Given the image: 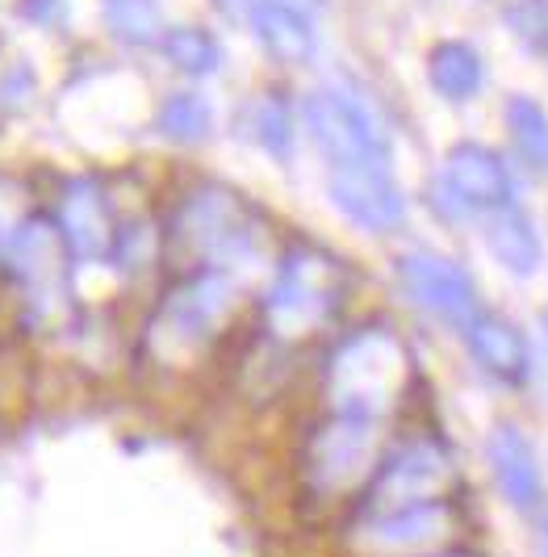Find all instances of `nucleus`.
<instances>
[{
	"mask_svg": "<svg viewBox=\"0 0 548 557\" xmlns=\"http://www.w3.org/2000/svg\"><path fill=\"white\" fill-rule=\"evenodd\" d=\"M407 377V352L389 332H360L352 335L335 361H331V398L339 416L377 419L402 391Z\"/></svg>",
	"mask_w": 548,
	"mask_h": 557,
	"instance_id": "f257e3e1",
	"label": "nucleus"
},
{
	"mask_svg": "<svg viewBox=\"0 0 548 557\" xmlns=\"http://www.w3.org/2000/svg\"><path fill=\"white\" fill-rule=\"evenodd\" d=\"M310 139L335 168H389V135L360 97L348 88H314L302 101Z\"/></svg>",
	"mask_w": 548,
	"mask_h": 557,
	"instance_id": "f03ea898",
	"label": "nucleus"
},
{
	"mask_svg": "<svg viewBox=\"0 0 548 557\" xmlns=\"http://www.w3.org/2000/svg\"><path fill=\"white\" fill-rule=\"evenodd\" d=\"M339 302V269L319 251H289L276 269L264 298V314L281 335H302L319 327Z\"/></svg>",
	"mask_w": 548,
	"mask_h": 557,
	"instance_id": "7ed1b4c3",
	"label": "nucleus"
},
{
	"mask_svg": "<svg viewBox=\"0 0 548 557\" xmlns=\"http://www.w3.org/2000/svg\"><path fill=\"white\" fill-rule=\"evenodd\" d=\"M235 302V281L222 269H210L201 277L185 281L180 289H172L160 319L151 323V339L155 348L176 357V352H192L197 344H205L210 332L222 323V314Z\"/></svg>",
	"mask_w": 548,
	"mask_h": 557,
	"instance_id": "20e7f679",
	"label": "nucleus"
},
{
	"mask_svg": "<svg viewBox=\"0 0 548 557\" xmlns=\"http://www.w3.org/2000/svg\"><path fill=\"white\" fill-rule=\"evenodd\" d=\"M176 235L201 251L214 264H239L247 260L256 244H251V219H247L244 201L231 189H201L185 201L180 219H176Z\"/></svg>",
	"mask_w": 548,
	"mask_h": 557,
	"instance_id": "39448f33",
	"label": "nucleus"
},
{
	"mask_svg": "<svg viewBox=\"0 0 548 557\" xmlns=\"http://www.w3.org/2000/svg\"><path fill=\"white\" fill-rule=\"evenodd\" d=\"M398 285L407 289L414 307H423L427 314H436V319L461 327V332L482 314L473 277L457 260L436 256V251H407L398 260Z\"/></svg>",
	"mask_w": 548,
	"mask_h": 557,
	"instance_id": "423d86ee",
	"label": "nucleus"
},
{
	"mask_svg": "<svg viewBox=\"0 0 548 557\" xmlns=\"http://www.w3.org/2000/svg\"><path fill=\"white\" fill-rule=\"evenodd\" d=\"M331 201L348 223L364 231H394L407 219V197L389 168H335L331 172Z\"/></svg>",
	"mask_w": 548,
	"mask_h": 557,
	"instance_id": "0eeeda50",
	"label": "nucleus"
},
{
	"mask_svg": "<svg viewBox=\"0 0 548 557\" xmlns=\"http://www.w3.org/2000/svg\"><path fill=\"white\" fill-rule=\"evenodd\" d=\"M439 181L457 194V201L469 214H494V210L515 201L511 168L498 160V151L482 147V143H457L444 160Z\"/></svg>",
	"mask_w": 548,
	"mask_h": 557,
	"instance_id": "6e6552de",
	"label": "nucleus"
},
{
	"mask_svg": "<svg viewBox=\"0 0 548 557\" xmlns=\"http://www.w3.org/2000/svg\"><path fill=\"white\" fill-rule=\"evenodd\" d=\"M59 235L80 260H101L113 248L110 201H105L97 181L76 176L63 189V197H59Z\"/></svg>",
	"mask_w": 548,
	"mask_h": 557,
	"instance_id": "1a4fd4ad",
	"label": "nucleus"
},
{
	"mask_svg": "<svg viewBox=\"0 0 548 557\" xmlns=\"http://www.w3.org/2000/svg\"><path fill=\"white\" fill-rule=\"evenodd\" d=\"M452 478V466L448 457L439 453L436 445L419 441V445H407L377 478V507L394 511V507H414V503L432 499L439 486Z\"/></svg>",
	"mask_w": 548,
	"mask_h": 557,
	"instance_id": "9d476101",
	"label": "nucleus"
},
{
	"mask_svg": "<svg viewBox=\"0 0 548 557\" xmlns=\"http://www.w3.org/2000/svg\"><path fill=\"white\" fill-rule=\"evenodd\" d=\"M373 448H377L373 419L339 416L314 441V474H319L323 486H348V482H357L369 470Z\"/></svg>",
	"mask_w": 548,
	"mask_h": 557,
	"instance_id": "9b49d317",
	"label": "nucleus"
},
{
	"mask_svg": "<svg viewBox=\"0 0 548 557\" xmlns=\"http://www.w3.org/2000/svg\"><path fill=\"white\" fill-rule=\"evenodd\" d=\"M448 532V511L439 503H414V507H394L382 511L377 520H369L360 532V545L369 554H419L427 545H436Z\"/></svg>",
	"mask_w": 548,
	"mask_h": 557,
	"instance_id": "f8f14e48",
	"label": "nucleus"
},
{
	"mask_svg": "<svg viewBox=\"0 0 548 557\" xmlns=\"http://www.w3.org/2000/svg\"><path fill=\"white\" fill-rule=\"evenodd\" d=\"M486 457H490L494 482L502 491V499L520 511H532L540 495H545V482H540V461H536V448L523 436L520 428L502 423L494 428L490 441H486Z\"/></svg>",
	"mask_w": 548,
	"mask_h": 557,
	"instance_id": "ddd939ff",
	"label": "nucleus"
},
{
	"mask_svg": "<svg viewBox=\"0 0 548 557\" xmlns=\"http://www.w3.org/2000/svg\"><path fill=\"white\" fill-rule=\"evenodd\" d=\"M465 344L473 352V361L482 364L486 373H494L498 382H511L520 386L532 373V352H527V339L520 327H511L507 319H494V314H477L465 327Z\"/></svg>",
	"mask_w": 548,
	"mask_h": 557,
	"instance_id": "4468645a",
	"label": "nucleus"
},
{
	"mask_svg": "<svg viewBox=\"0 0 548 557\" xmlns=\"http://www.w3.org/2000/svg\"><path fill=\"white\" fill-rule=\"evenodd\" d=\"M486 248L494 251V260L515 273V277H532L545 260V244H540V231H536V219L520 210L515 201L486 214Z\"/></svg>",
	"mask_w": 548,
	"mask_h": 557,
	"instance_id": "2eb2a0df",
	"label": "nucleus"
},
{
	"mask_svg": "<svg viewBox=\"0 0 548 557\" xmlns=\"http://www.w3.org/2000/svg\"><path fill=\"white\" fill-rule=\"evenodd\" d=\"M251 34L256 42L281 63H306L314 55V26H310V13L285 4V0H264L251 17Z\"/></svg>",
	"mask_w": 548,
	"mask_h": 557,
	"instance_id": "dca6fc26",
	"label": "nucleus"
},
{
	"mask_svg": "<svg viewBox=\"0 0 548 557\" xmlns=\"http://www.w3.org/2000/svg\"><path fill=\"white\" fill-rule=\"evenodd\" d=\"M427 84L436 88L444 101H473L486 84V63L473 42L461 38H444L427 51Z\"/></svg>",
	"mask_w": 548,
	"mask_h": 557,
	"instance_id": "f3484780",
	"label": "nucleus"
},
{
	"mask_svg": "<svg viewBox=\"0 0 548 557\" xmlns=\"http://www.w3.org/2000/svg\"><path fill=\"white\" fill-rule=\"evenodd\" d=\"M59 226L51 223H22L9 239V260H13V273L26 281L34 294H47V285L59 277Z\"/></svg>",
	"mask_w": 548,
	"mask_h": 557,
	"instance_id": "a211bd4d",
	"label": "nucleus"
},
{
	"mask_svg": "<svg viewBox=\"0 0 548 557\" xmlns=\"http://www.w3.org/2000/svg\"><path fill=\"white\" fill-rule=\"evenodd\" d=\"M164 59L192 81L222 72V42L205 26H167L160 38Z\"/></svg>",
	"mask_w": 548,
	"mask_h": 557,
	"instance_id": "6ab92c4d",
	"label": "nucleus"
},
{
	"mask_svg": "<svg viewBox=\"0 0 548 557\" xmlns=\"http://www.w3.org/2000/svg\"><path fill=\"white\" fill-rule=\"evenodd\" d=\"M155 131L167 143H180V147H197L214 135V106L201 97V92H172L164 97V106L155 113Z\"/></svg>",
	"mask_w": 548,
	"mask_h": 557,
	"instance_id": "aec40b11",
	"label": "nucleus"
},
{
	"mask_svg": "<svg viewBox=\"0 0 548 557\" xmlns=\"http://www.w3.org/2000/svg\"><path fill=\"white\" fill-rule=\"evenodd\" d=\"M507 135L515 143L520 160L532 172H545L548 176V113L540 101L532 97H511L507 101Z\"/></svg>",
	"mask_w": 548,
	"mask_h": 557,
	"instance_id": "412c9836",
	"label": "nucleus"
},
{
	"mask_svg": "<svg viewBox=\"0 0 548 557\" xmlns=\"http://www.w3.org/2000/svg\"><path fill=\"white\" fill-rule=\"evenodd\" d=\"M101 17L105 29L126 47H151L164 38L160 0H101Z\"/></svg>",
	"mask_w": 548,
	"mask_h": 557,
	"instance_id": "4be33fe9",
	"label": "nucleus"
},
{
	"mask_svg": "<svg viewBox=\"0 0 548 557\" xmlns=\"http://www.w3.org/2000/svg\"><path fill=\"white\" fill-rule=\"evenodd\" d=\"M251 135L256 143L276 156V160H289L294 156V110L285 97L276 92H264L256 106H251Z\"/></svg>",
	"mask_w": 548,
	"mask_h": 557,
	"instance_id": "5701e85b",
	"label": "nucleus"
},
{
	"mask_svg": "<svg viewBox=\"0 0 548 557\" xmlns=\"http://www.w3.org/2000/svg\"><path fill=\"white\" fill-rule=\"evenodd\" d=\"M507 26L527 51L548 59V4L545 0H515L507 4Z\"/></svg>",
	"mask_w": 548,
	"mask_h": 557,
	"instance_id": "b1692460",
	"label": "nucleus"
},
{
	"mask_svg": "<svg viewBox=\"0 0 548 557\" xmlns=\"http://www.w3.org/2000/svg\"><path fill=\"white\" fill-rule=\"evenodd\" d=\"M13 13L29 26H59L67 17V0H13Z\"/></svg>",
	"mask_w": 548,
	"mask_h": 557,
	"instance_id": "393cba45",
	"label": "nucleus"
},
{
	"mask_svg": "<svg viewBox=\"0 0 548 557\" xmlns=\"http://www.w3.org/2000/svg\"><path fill=\"white\" fill-rule=\"evenodd\" d=\"M214 9H219L226 22H235V26H251V17H256V9L264 4V0H210Z\"/></svg>",
	"mask_w": 548,
	"mask_h": 557,
	"instance_id": "a878e982",
	"label": "nucleus"
},
{
	"mask_svg": "<svg viewBox=\"0 0 548 557\" xmlns=\"http://www.w3.org/2000/svg\"><path fill=\"white\" fill-rule=\"evenodd\" d=\"M285 4H294V9H302V13H314L323 0H285Z\"/></svg>",
	"mask_w": 548,
	"mask_h": 557,
	"instance_id": "bb28decb",
	"label": "nucleus"
},
{
	"mask_svg": "<svg viewBox=\"0 0 548 557\" xmlns=\"http://www.w3.org/2000/svg\"><path fill=\"white\" fill-rule=\"evenodd\" d=\"M545 554H548V516H545Z\"/></svg>",
	"mask_w": 548,
	"mask_h": 557,
	"instance_id": "cd10ccee",
	"label": "nucleus"
},
{
	"mask_svg": "<svg viewBox=\"0 0 548 557\" xmlns=\"http://www.w3.org/2000/svg\"><path fill=\"white\" fill-rule=\"evenodd\" d=\"M545 339H548V314H545Z\"/></svg>",
	"mask_w": 548,
	"mask_h": 557,
	"instance_id": "c85d7f7f",
	"label": "nucleus"
},
{
	"mask_svg": "<svg viewBox=\"0 0 548 557\" xmlns=\"http://www.w3.org/2000/svg\"><path fill=\"white\" fill-rule=\"evenodd\" d=\"M545 4H548V0H545Z\"/></svg>",
	"mask_w": 548,
	"mask_h": 557,
	"instance_id": "c756f323",
	"label": "nucleus"
}]
</instances>
